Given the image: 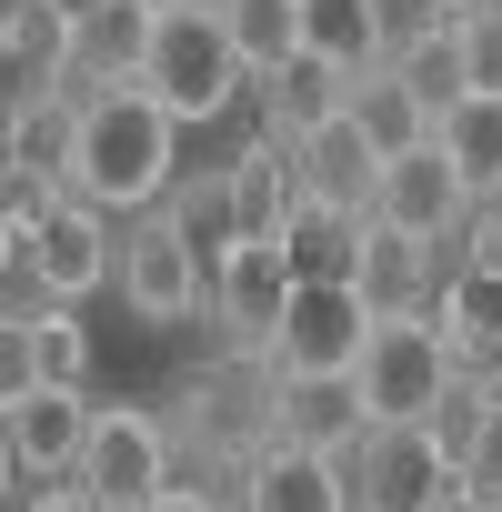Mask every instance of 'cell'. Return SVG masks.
I'll list each match as a JSON object with an SVG mask.
<instances>
[{"instance_id":"obj_24","label":"cell","mask_w":502,"mask_h":512,"mask_svg":"<svg viewBox=\"0 0 502 512\" xmlns=\"http://www.w3.org/2000/svg\"><path fill=\"white\" fill-rule=\"evenodd\" d=\"M392 81H412L432 111H452L462 91H472V71H462V31L452 21H402V41H392V61H382Z\"/></svg>"},{"instance_id":"obj_9","label":"cell","mask_w":502,"mask_h":512,"mask_svg":"<svg viewBox=\"0 0 502 512\" xmlns=\"http://www.w3.org/2000/svg\"><path fill=\"white\" fill-rule=\"evenodd\" d=\"M111 292H121L141 322H211V272H201V251L171 231V211H131V221H121Z\"/></svg>"},{"instance_id":"obj_36","label":"cell","mask_w":502,"mask_h":512,"mask_svg":"<svg viewBox=\"0 0 502 512\" xmlns=\"http://www.w3.org/2000/svg\"><path fill=\"white\" fill-rule=\"evenodd\" d=\"M141 11H181V0H141Z\"/></svg>"},{"instance_id":"obj_33","label":"cell","mask_w":502,"mask_h":512,"mask_svg":"<svg viewBox=\"0 0 502 512\" xmlns=\"http://www.w3.org/2000/svg\"><path fill=\"white\" fill-rule=\"evenodd\" d=\"M51 11H71V21H91V11H101V0H51Z\"/></svg>"},{"instance_id":"obj_28","label":"cell","mask_w":502,"mask_h":512,"mask_svg":"<svg viewBox=\"0 0 502 512\" xmlns=\"http://www.w3.org/2000/svg\"><path fill=\"white\" fill-rule=\"evenodd\" d=\"M221 21H231V41H241V61H251V81L262 71H282V61H302L312 41H302V0H221Z\"/></svg>"},{"instance_id":"obj_19","label":"cell","mask_w":502,"mask_h":512,"mask_svg":"<svg viewBox=\"0 0 502 512\" xmlns=\"http://www.w3.org/2000/svg\"><path fill=\"white\" fill-rule=\"evenodd\" d=\"M262 91V131H282V141H312L322 121H342L352 111V91H362V71H342V61H322V51H302V61H282V71H262L251 81Z\"/></svg>"},{"instance_id":"obj_23","label":"cell","mask_w":502,"mask_h":512,"mask_svg":"<svg viewBox=\"0 0 502 512\" xmlns=\"http://www.w3.org/2000/svg\"><path fill=\"white\" fill-rule=\"evenodd\" d=\"M0 51H11V91H61L71 81V11L11 0V11H0Z\"/></svg>"},{"instance_id":"obj_26","label":"cell","mask_w":502,"mask_h":512,"mask_svg":"<svg viewBox=\"0 0 502 512\" xmlns=\"http://www.w3.org/2000/svg\"><path fill=\"white\" fill-rule=\"evenodd\" d=\"M492 432H502V392H492L482 372H452V392H442V412H432V442H442V462H452L462 482L482 472Z\"/></svg>"},{"instance_id":"obj_11","label":"cell","mask_w":502,"mask_h":512,"mask_svg":"<svg viewBox=\"0 0 502 512\" xmlns=\"http://www.w3.org/2000/svg\"><path fill=\"white\" fill-rule=\"evenodd\" d=\"M292 292H302L292 241H241L231 262H221V282H211V332H221V342H241V352H272V332H282Z\"/></svg>"},{"instance_id":"obj_22","label":"cell","mask_w":502,"mask_h":512,"mask_svg":"<svg viewBox=\"0 0 502 512\" xmlns=\"http://www.w3.org/2000/svg\"><path fill=\"white\" fill-rule=\"evenodd\" d=\"M161 211H171V231L201 251V272L221 282V262L241 251V201H231V171H181Z\"/></svg>"},{"instance_id":"obj_3","label":"cell","mask_w":502,"mask_h":512,"mask_svg":"<svg viewBox=\"0 0 502 512\" xmlns=\"http://www.w3.org/2000/svg\"><path fill=\"white\" fill-rule=\"evenodd\" d=\"M141 91H151V101H161L181 131H191V121H221V111H241V91H251V61H241V41H231V21H221V0H181V11H161Z\"/></svg>"},{"instance_id":"obj_30","label":"cell","mask_w":502,"mask_h":512,"mask_svg":"<svg viewBox=\"0 0 502 512\" xmlns=\"http://www.w3.org/2000/svg\"><path fill=\"white\" fill-rule=\"evenodd\" d=\"M452 272H472V282H492V292H502V201H482V211L462 221V241H452Z\"/></svg>"},{"instance_id":"obj_20","label":"cell","mask_w":502,"mask_h":512,"mask_svg":"<svg viewBox=\"0 0 502 512\" xmlns=\"http://www.w3.org/2000/svg\"><path fill=\"white\" fill-rule=\"evenodd\" d=\"M11 382H91V332L71 322V302H41L31 282L11 302Z\"/></svg>"},{"instance_id":"obj_16","label":"cell","mask_w":502,"mask_h":512,"mask_svg":"<svg viewBox=\"0 0 502 512\" xmlns=\"http://www.w3.org/2000/svg\"><path fill=\"white\" fill-rule=\"evenodd\" d=\"M352 282H362V302H372L382 322H402V312H432V302H442V241H422V231H392V221H362Z\"/></svg>"},{"instance_id":"obj_2","label":"cell","mask_w":502,"mask_h":512,"mask_svg":"<svg viewBox=\"0 0 502 512\" xmlns=\"http://www.w3.org/2000/svg\"><path fill=\"white\" fill-rule=\"evenodd\" d=\"M282 372L262 362V352H241V342H221L211 352V372H191L161 412H181L171 432L201 452V462H231V482H241V462L262 452V442H282Z\"/></svg>"},{"instance_id":"obj_6","label":"cell","mask_w":502,"mask_h":512,"mask_svg":"<svg viewBox=\"0 0 502 512\" xmlns=\"http://www.w3.org/2000/svg\"><path fill=\"white\" fill-rule=\"evenodd\" d=\"M452 342H442V322L432 312H402V322H382L372 332V352L352 362V402H362V422H432L442 412V392H452Z\"/></svg>"},{"instance_id":"obj_17","label":"cell","mask_w":502,"mask_h":512,"mask_svg":"<svg viewBox=\"0 0 502 512\" xmlns=\"http://www.w3.org/2000/svg\"><path fill=\"white\" fill-rule=\"evenodd\" d=\"M151 31H161V11H141V0H101L91 21H71V91L81 101L131 91L151 71Z\"/></svg>"},{"instance_id":"obj_32","label":"cell","mask_w":502,"mask_h":512,"mask_svg":"<svg viewBox=\"0 0 502 512\" xmlns=\"http://www.w3.org/2000/svg\"><path fill=\"white\" fill-rule=\"evenodd\" d=\"M462 11H482V0H422V21H462Z\"/></svg>"},{"instance_id":"obj_29","label":"cell","mask_w":502,"mask_h":512,"mask_svg":"<svg viewBox=\"0 0 502 512\" xmlns=\"http://www.w3.org/2000/svg\"><path fill=\"white\" fill-rule=\"evenodd\" d=\"M452 31H462V71H472V91H502V0L462 11Z\"/></svg>"},{"instance_id":"obj_1","label":"cell","mask_w":502,"mask_h":512,"mask_svg":"<svg viewBox=\"0 0 502 512\" xmlns=\"http://www.w3.org/2000/svg\"><path fill=\"white\" fill-rule=\"evenodd\" d=\"M181 181V121L131 81V91H101L81 111V161H71V191L101 201V211H161Z\"/></svg>"},{"instance_id":"obj_5","label":"cell","mask_w":502,"mask_h":512,"mask_svg":"<svg viewBox=\"0 0 502 512\" xmlns=\"http://www.w3.org/2000/svg\"><path fill=\"white\" fill-rule=\"evenodd\" d=\"M372 332H382V312L362 302L352 272H332V282H302L292 292V312H282V332H272L262 362L282 382H352V362L372 352Z\"/></svg>"},{"instance_id":"obj_31","label":"cell","mask_w":502,"mask_h":512,"mask_svg":"<svg viewBox=\"0 0 502 512\" xmlns=\"http://www.w3.org/2000/svg\"><path fill=\"white\" fill-rule=\"evenodd\" d=\"M151 512H221V492H211V482H171Z\"/></svg>"},{"instance_id":"obj_25","label":"cell","mask_w":502,"mask_h":512,"mask_svg":"<svg viewBox=\"0 0 502 512\" xmlns=\"http://www.w3.org/2000/svg\"><path fill=\"white\" fill-rule=\"evenodd\" d=\"M432 141L452 151V171H462L482 201H502V91H462V101L442 111Z\"/></svg>"},{"instance_id":"obj_8","label":"cell","mask_w":502,"mask_h":512,"mask_svg":"<svg viewBox=\"0 0 502 512\" xmlns=\"http://www.w3.org/2000/svg\"><path fill=\"white\" fill-rule=\"evenodd\" d=\"M111 262H121V211H101V201H81V191H61L51 221L11 251V272H21L41 302H91V292H111Z\"/></svg>"},{"instance_id":"obj_4","label":"cell","mask_w":502,"mask_h":512,"mask_svg":"<svg viewBox=\"0 0 502 512\" xmlns=\"http://www.w3.org/2000/svg\"><path fill=\"white\" fill-rule=\"evenodd\" d=\"M171 482H181V432H171V412H151V402H101L91 452H81V472H71L81 512H151Z\"/></svg>"},{"instance_id":"obj_14","label":"cell","mask_w":502,"mask_h":512,"mask_svg":"<svg viewBox=\"0 0 502 512\" xmlns=\"http://www.w3.org/2000/svg\"><path fill=\"white\" fill-rule=\"evenodd\" d=\"M221 171H231V201H241V241H292V221L312 211V181H302V151L282 131H251Z\"/></svg>"},{"instance_id":"obj_27","label":"cell","mask_w":502,"mask_h":512,"mask_svg":"<svg viewBox=\"0 0 502 512\" xmlns=\"http://www.w3.org/2000/svg\"><path fill=\"white\" fill-rule=\"evenodd\" d=\"M352 121H362L382 151H422V141L442 131V111H432L412 81H392V71H362V91H352Z\"/></svg>"},{"instance_id":"obj_15","label":"cell","mask_w":502,"mask_h":512,"mask_svg":"<svg viewBox=\"0 0 502 512\" xmlns=\"http://www.w3.org/2000/svg\"><path fill=\"white\" fill-rule=\"evenodd\" d=\"M81 91L61 81V91H11V131H0V171L11 181H51V191H71V161H81Z\"/></svg>"},{"instance_id":"obj_34","label":"cell","mask_w":502,"mask_h":512,"mask_svg":"<svg viewBox=\"0 0 502 512\" xmlns=\"http://www.w3.org/2000/svg\"><path fill=\"white\" fill-rule=\"evenodd\" d=\"M472 502H482V512H502V482H482V492H472Z\"/></svg>"},{"instance_id":"obj_10","label":"cell","mask_w":502,"mask_h":512,"mask_svg":"<svg viewBox=\"0 0 502 512\" xmlns=\"http://www.w3.org/2000/svg\"><path fill=\"white\" fill-rule=\"evenodd\" d=\"M91 382H11L0 402V442H11V482H71L81 452H91Z\"/></svg>"},{"instance_id":"obj_7","label":"cell","mask_w":502,"mask_h":512,"mask_svg":"<svg viewBox=\"0 0 502 512\" xmlns=\"http://www.w3.org/2000/svg\"><path fill=\"white\" fill-rule=\"evenodd\" d=\"M342 472H352V512H442L452 492H472L442 462L432 422H362L352 452H342Z\"/></svg>"},{"instance_id":"obj_13","label":"cell","mask_w":502,"mask_h":512,"mask_svg":"<svg viewBox=\"0 0 502 512\" xmlns=\"http://www.w3.org/2000/svg\"><path fill=\"white\" fill-rule=\"evenodd\" d=\"M231 502L241 512H352V472H342V452L282 432V442H262V452L241 462Z\"/></svg>"},{"instance_id":"obj_12","label":"cell","mask_w":502,"mask_h":512,"mask_svg":"<svg viewBox=\"0 0 502 512\" xmlns=\"http://www.w3.org/2000/svg\"><path fill=\"white\" fill-rule=\"evenodd\" d=\"M482 211V191L452 171V151L442 141H422V151H392L382 161V201H372V221H392V231H422V241H462V221Z\"/></svg>"},{"instance_id":"obj_21","label":"cell","mask_w":502,"mask_h":512,"mask_svg":"<svg viewBox=\"0 0 502 512\" xmlns=\"http://www.w3.org/2000/svg\"><path fill=\"white\" fill-rule=\"evenodd\" d=\"M302 41L342 71H382L402 21H392V0H302Z\"/></svg>"},{"instance_id":"obj_18","label":"cell","mask_w":502,"mask_h":512,"mask_svg":"<svg viewBox=\"0 0 502 512\" xmlns=\"http://www.w3.org/2000/svg\"><path fill=\"white\" fill-rule=\"evenodd\" d=\"M292 151H302V181H312V201H322V211L372 221V201H382V161H392V151H382L352 111H342V121H322L312 141H292Z\"/></svg>"},{"instance_id":"obj_35","label":"cell","mask_w":502,"mask_h":512,"mask_svg":"<svg viewBox=\"0 0 502 512\" xmlns=\"http://www.w3.org/2000/svg\"><path fill=\"white\" fill-rule=\"evenodd\" d=\"M442 512H482V502H472V492H452V502H442Z\"/></svg>"}]
</instances>
